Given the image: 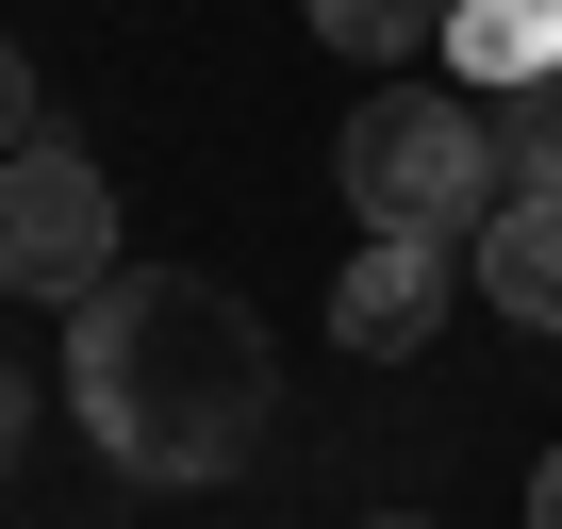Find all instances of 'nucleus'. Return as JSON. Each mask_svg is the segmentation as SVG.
<instances>
[{
	"label": "nucleus",
	"instance_id": "9d476101",
	"mask_svg": "<svg viewBox=\"0 0 562 529\" xmlns=\"http://www.w3.org/2000/svg\"><path fill=\"white\" fill-rule=\"evenodd\" d=\"M529 529H562V447H546V463H529Z\"/></svg>",
	"mask_w": 562,
	"mask_h": 529
},
{
	"label": "nucleus",
	"instance_id": "f257e3e1",
	"mask_svg": "<svg viewBox=\"0 0 562 529\" xmlns=\"http://www.w3.org/2000/svg\"><path fill=\"white\" fill-rule=\"evenodd\" d=\"M265 397H281L265 315L199 264H116L67 331V414L116 480H232L265 447Z\"/></svg>",
	"mask_w": 562,
	"mask_h": 529
},
{
	"label": "nucleus",
	"instance_id": "9b49d317",
	"mask_svg": "<svg viewBox=\"0 0 562 529\" xmlns=\"http://www.w3.org/2000/svg\"><path fill=\"white\" fill-rule=\"evenodd\" d=\"M364 529H430V513H364Z\"/></svg>",
	"mask_w": 562,
	"mask_h": 529
},
{
	"label": "nucleus",
	"instance_id": "1a4fd4ad",
	"mask_svg": "<svg viewBox=\"0 0 562 529\" xmlns=\"http://www.w3.org/2000/svg\"><path fill=\"white\" fill-rule=\"evenodd\" d=\"M18 149H34V67L0 50V166H18Z\"/></svg>",
	"mask_w": 562,
	"mask_h": 529
},
{
	"label": "nucleus",
	"instance_id": "7ed1b4c3",
	"mask_svg": "<svg viewBox=\"0 0 562 529\" xmlns=\"http://www.w3.org/2000/svg\"><path fill=\"white\" fill-rule=\"evenodd\" d=\"M116 282V182L67 149V133H34L18 166H0V299H100Z\"/></svg>",
	"mask_w": 562,
	"mask_h": 529
},
{
	"label": "nucleus",
	"instance_id": "20e7f679",
	"mask_svg": "<svg viewBox=\"0 0 562 529\" xmlns=\"http://www.w3.org/2000/svg\"><path fill=\"white\" fill-rule=\"evenodd\" d=\"M447 299H463V264H447L430 232H364V248L331 264V331H348L364 364H414V348L447 331Z\"/></svg>",
	"mask_w": 562,
	"mask_h": 529
},
{
	"label": "nucleus",
	"instance_id": "0eeeda50",
	"mask_svg": "<svg viewBox=\"0 0 562 529\" xmlns=\"http://www.w3.org/2000/svg\"><path fill=\"white\" fill-rule=\"evenodd\" d=\"M299 18H315V50H348V67H414L463 0H299Z\"/></svg>",
	"mask_w": 562,
	"mask_h": 529
},
{
	"label": "nucleus",
	"instance_id": "6e6552de",
	"mask_svg": "<svg viewBox=\"0 0 562 529\" xmlns=\"http://www.w3.org/2000/svg\"><path fill=\"white\" fill-rule=\"evenodd\" d=\"M496 149H513V199H562V83L496 100Z\"/></svg>",
	"mask_w": 562,
	"mask_h": 529
},
{
	"label": "nucleus",
	"instance_id": "f03ea898",
	"mask_svg": "<svg viewBox=\"0 0 562 529\" xmlns=\"http://www.w3.org/2000/svg\"><path fill=\"white\" fill-rule=\"evenodd\" d=\"M331 182H348V215H364V232L480 248V215L513 199V149H496V100H463V83H397V100H364V116H348Z\"/></svg>",
	"mask_w": 562,
	"mask_h": 529
},
{
	"label": "nucleus",
	"instance_id": "39448f33",
	"mask_svg": "<svg viewBox=\"0 0 562 529\" xmlns=\"http://www.w3.org/2000/svg\"><path fill=\"white\" fill-rule=\"evenodd\" d=\"M447 50H463V100H529L562 83V0H463Z\"/></svg>",
	"mask_w": 562,
	"mask_h": 529
},
{
	"label": "nucleus",
	"instance_id": "423d86ee",
	"mask_svg": "<svg viewBox=\"0 0 562 529\" xmlns=\"http://www.w3.org/2000/svg\"><path fill=\"white\" fill-rule=\"evenodd\" d=\"M480 299L513 331H562V199H496L480 215Z\"/></svg>",
	"mask_w": 562,
	"mask_h": 529
}]
</instances>
